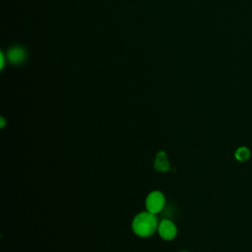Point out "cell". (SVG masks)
Masks as SVG:
<instances>
[{"label": "cell", "mask_w": 252, "mask_h": 252, "mask_svg": "<svg viewBox=\"0 0 252 252\" xmlns=\"http://www.w3.org/2000/svg\"><path fill=\"white\" fill-rule=\"evenodd\" d=\"M158 222L155 214L148 211L138 214L132 221L133 232L140 237H149L158 230Z\"/></svg>", "instance_id": "6da1fadb"}, {"label": "cell", "mask_w": 252, "mask_h": 252, "mask_svg": "<svg viewBox=\"0 0 252 252\" xmlns=\"http://www.w3.org/2000/svg\"><path fill=\"white\" fill-rule=\"evenodd\" d=\"M164 205H165V197L158 190H155L149 193L145 201L146 210L155 215L161 212Z\"/></svg>", "instance_id": "7a4b0ae2"}, {"label": "cell", "mask_w": 252, "mask_h": 252, "mask_svg": "<svg viewBox=\"0 0 252 252\" xmlns=\"http://www.w3.org/2000/svg\"><path fill=\"white\" fill-rule=\"evenodd\" d=\"M158 232L164 240H172L177 234V227L170 220H162L158 222Z\"/></svg>", "instance_id": "3957f363"}, {"label": "cell", "mask_w": 252, "mask_h": 252, "mask_svg": "<svg viewBox=\"0 0 252 252\" xmlns=\"http://www.w3.org/2000/svg\"><path fill=\"white\" fill-rule=\"evenodd\" d=\"M154 164H155L156 170L161 171V172L167 171L169 169V161H168L166 153L163 151L157 153Z\"/></svg>", "instance_id": "277c9868"}, {"label": "cell", "mask_w": 252, "mask_h": 252, "mask_svg": "<svg viewBox=\"0 0 252 252\" xmlns=\"http://www.w3.org/2000/svg\"><path fill=\"white\" fill-rule=\"evenodd\" d=\"M234 157L238 161H246L250 158V150L246 147H239L235 151Z\"/></svg>", "instance_id": "5b68a950"}, {"label": "cell", "mask_w": 252, "mask_h": 252, "mask_svg": "<svg viewBox=\"0 0 252 252\" xmlns=\"http://www.w3.org/2000/svg\"><path fill=\"white\" fill-rule=\"evenodd\" d=\"M23 57H24V52L20 48H15V49L11 50V52H10V58L13 61L18 62V61L22 60Z\"/></svg>", "instance_id": "8992f818"}, {"label": "cell", "mask_w": 252, "mask_h": 252, "mask_svg": "<svg viewBox=\"0 0 252 252\" xmlns=\"http://www.w3.org/2000/svg\"><path fill=\"white\" fill-rule=\"evenodd\" d=\"M4 124H5L4 119H3V118H1V128H3V127H4Z\"/></svg>", "instance_id": "52a82bcc"}]
</instances>
